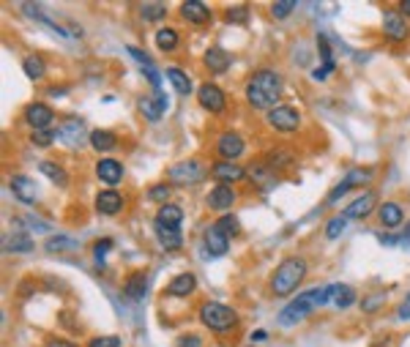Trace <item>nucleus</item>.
I'll return each mask as SVG.
<instances>
[{"label":"nucleus","mask_w":410,"mask_h":347,"mask_svg":"<svg viewBox=\"0 0 410 347\" xmlns=\"http://www.w3.org/2000/svg\"><path fill=\"white\" fill-rule=\"evenodd\" d=\"M284 93V80L276 69H257L249 74L246 85H244V96H246V104L257 112H271L279 107V99Z\"/></svg>","instance_id":"1"},{"label":"nucleus","mask_w":410,"mask_h":347,"mask_svg":"<svg viewBox=\"0 0 410 347\" xmlns=\"http://www.w3.org/2000/svg\"><path fill=\"white\" fill-rule=\"evenodd\" d=\"M377 208H380V197H377V192L375 189H364L348 208H345V219H366L369 214H377Z\"/></svg>","instance_id":"13"},{"label":"nucleus","mask_w":410,"mask_h":347,"mask_svg":"<svg viewBox=\"0 0 410 347\" xmlns=\"http://www.w3.org/2000/svg\"><path fill=\"white\" fill-rule=\"evenodd\" d=\"M377 219H380L383 227L394 230V227H400V224L405 221V208H402L400 203H394V200H386V203H380V208H377Z\"/></svg>","instance_id":"30"},{"label":"nucleus","mask_w":410,"mask_h":347,"mask_svg":"<svg viewBox=\"0 0 410 347\" xmlns=\"http://www.w3.org/2000/svg\"><path fill=\"white\" fill-rule=\"evenodd\" d=\"M176 347H203V337H197V334H186V337H178Z\"/></svg>","instance_id":"52"},{"label":"nucleus","mask_w":410,"mask_h":347,"mask_svg":"<svg viewBox=\"0 0 410 347\" xmlns=\"http://www.w3.org/2000/svg\"><path fill=\"white\" fill-rule=\"evenodd\" d=\"M211 178L214 180H219V183H238V180H244L246 178V167H241V164H235V162H214L211 164Z\"/></svg>","instance_id":"23"},{"label":"nucleus","mask_w":410,"mask_h":347,"mask_svg":"<svg viewBox=\"0 0 410 347\" xmlns=\"http://www.w3.org/2000/svg\"><path fill=\"white\" fill-rule=\"evenodd\" d=\"M235 203H238V192L235 186H228V183H216L205 197V205L211 211H230Z\"/></svg>","instance_id":"18"},{"label":"nucleus","mask_w":410,"mask_h":347,"mask_svg":"<svg viewBox=\"0 0 410 347\" xmlns=\"http://www.w3.org/2000/svg\"><path fill=\"white\" fill-rule=\"evenodd\" d=\"M22 121L25 126H31V131H44L55 129V110L44 104V101H31L25 110H22Z\"/></svg>","instance_id":"8"},{"label":"nucleus","mask_w":410,"mask_h":347,"mask_svg":"<svg viewBox=\"0 0 410 347\" xmlns=\"http://www.w3.org/2000/svg\"><path fill=\"white\" fill-rule=\"evenodd\" d=\"M359 304H361V312H364V314H375L377 309H383L386 296H383V293H369V296H364Z\"/></svg>","instance_id":"42"},{"label":"nucleus","mask_w":410,"mask_h":347,"mask_svg":"<svg viewBox=\"0 0 410 347\" xmlns=\"http://www.w3.org/2000/svg\"><path fill=\"white\" fill-rule=\"evenodd\" d=\"M197 104L211 115H222L228 110V93L214 83H203L197 87Z\"/></svg>","instance_id":"9"},{"label":"nucleus","mask_w":410,"mask_h":347,"mask_svg":"<svg viewBox=\"0 0 410 347\" xmlns=\"http://www.w3.org/2000/svg\"><path fill=\"white\" fill-rule=\"evenodd\" d=\"M153 232H156V241L162 244L164 252H178L183 246V232L176 230V227H164V224L153 221Z\"/></svg>","instance_id":"29"},{"label":"nucleus","mask_w":410,"mask_h":347,"mask_svg":"<svg viewBox=\"0 0 410 347\" xmlns=\"http://www.w3.org/2000/svg\"><path fill=\"white\" fill-rule=\"evenodd\" d=\"M197 290V276L194 273H178L176 279H170V285L164 287L167 298H189Z\"/></svg>","instance_id":"26"},{"label":"nucleus","mask_w":410,"mask_h":347,"mask_svg":"<svg viewBox=\"0 0 410 347\" xmlns=\"http://www.w3.org/2000/svg\"><path fill=\"white\" fill-rule=\"evenodd\" d=\"M19 11H22V14H28L31 19H36V22H42V25H44L46 14L42 11V3H19Z\"/></svg>","instance_id":"48"},{"label":"nucleus","mask_w":410,"mask_h":347,"mask_svg":"<svg viewBox=\"0 0 410 347\" xmlns=\"http://www.w3.org/2000/svg\"><path fill=\"white\" fill-rule=\"evenodd\" d=\"M372 178H375V170H369V167H366V170H350V173L345 175V178L331 189V194L325 197V205H334V203H336L339 197H345L350 189H361Z\"/></svg>","instance_id":"11"},{"label":"nucleus","mask_w":410,"mask_h":347,"mask_svg":"<svg viewBox=\"0 0 410 347\" xmlns=\"http://www.w3.org/2000/svg\"><path fill=\"white\" fill-rule=\"evenodd\" d=\"M8 189H11V194H14L19 203H25V205H36V203H39V186H36L33 178H28V175H11V178H8Z\"/></svg>","instance_id":"16"},{"label":"nucleus","mask_w":410,"mask_h":347,"mask_svg":"<svg viewBox=\"0 0 410 347\" xmlns=\"http://www.w3.org/2000/svg\"><path fill=\"white\" fill-rule=\"evenodd\" d=\"M88 142H91V148L96 153H110V151L118 148V134L110 129H93Z\"/></svg>","instance_id":"31"},{"label":"nucleus","mask_w":410,"mask_h":347,"mask_svg":"<svg viewBox=\"0 0 410 347\" xmlns=\"http://www.w3.org/2000/svg\"><path fill=\"white\" fill-rule=\"evenodd\" d=\"M156 224H164V227H176V230H181V221H183V208L181 205H176V203H167V205H162L159 211H156V219H153Z\"/></svg>","instance_id":"33"},{"label":"nucleus","mask_w":410,"mask_h":347,"mask_svg":"<svg viewBox=\"0 0 410 347\" xmlns=\"http://www.w3.org/2000/svg\"><path fill=\"white\" fill-rule=\"evenodd\" d=\"M145 293H148V273L145 271H132L126 276V282H123V298L129 304H139L145 298Z\"/></svg>","instance_id":"21"},{"label":"nucleus","mask_w":410,"mask_h":347,"mask_svg":"<svg viewBox=\"0 0 410 347\" xmlns=\"http://www.w3.org/2000/svg\"><path fill=\"white\" fill-rule=\"evenodd\" d=\"M58 139V129H44V131H31V142L39 148H49Z\"/></svg>","instance_id":"45"},{"label":"nucleus","mask_w":410,"mask_h":347,"mask_svg":"<svg viewBox=\"0 0 410 347\" xmlns=\"http://www.w3.org/2000/svg\"><path fill=\"white\" fill-rule=\"evenodd\" d=\"M129 55L137 60V66H139V71L148 77V83H151V87L153 90H162V74H159V69L153 66V60L142 52V49H137V46H129Z\"/></svg>","instance_id":"27"},{"label":"nucleus","mask_w":410,"mask_h":347,"mask_svg":"<svg viewBox=\"0 0 410 347\" xmlns=\"http://www.w3.org/2000/svg\"><path fill=\"white\" fill-rule=\"evenodd\" d=\"M208 173H211V170H205L203 162H197V159H186V162H178V164H173V167L167 170V180L176 183V186H194V183L205 180V175Z\"/></svg>","instance_id":"5"},{"label":"nucleus","mask_w":410,"mask_h":347,"mask_svg":"<svg viewBox=\"0 0 410 347\" xmlns=\"http://www.w3.org/2000/svg\"><path fill=\"white\" fill-rule=\"evenodd\" d=\"M153 42H156V46H159L164 55H170V52H176V49L181 46V33H178L176 28H159V31L153 33Z\"/></svg>","instance_id":"32"},{"label":"nucleus","mask_w":410,"mask_h":347,"mask_svg":"<svg viewBox=\"0 0 410 347\" xmlns=\"http://www.w3.org/2000/svg\"><path fill=\"white\" fill-rule=\"evenodd\" d=\"M397 317L400 320H410V293L405 296V301L400 304V309H397Z\"/></svg>","instance_id":"54"},{"label":"nucleus","mask_w":410,"mask_h":347,"mask_svg":"<svg viewBox=\"0 0 410 347\" xmlns=\"http://www.w3.org/2000/svg\"><path fill=\"white\" fill-rule=\"evenodd\" d=\"M203 63H205V69L211 74H225L232 66V55L228 49H222V46H208L205 55H203Z\"/></svg>","instance_id":"25"},{"label":"nucleus","mask_w":410,"mask_h":347,"mask_svg":"<svg viewBox=\"0 0 410 347\" xmlns=\"http://www.w3.org/2000/svg\"><path fill=\"white\" fill-rule=\"evenodd\" d=\"M33 249H36V244H33V238L28 232H11V235L3 238V252L6 255H31Z\"/></svg>","instance_id":"28"},{"label":"nucleus","mask_w":410,"mask_h":347,"mask_svg":"<svg viewBox=\"0 0 410 347\" xmlns=\"http://www.w3.org/2000/svg\"><path fill=\"white\" fill-rule=\"evenodd\" d=\"M318 49H320L323 63H325V71H334L336 63H334V58H331V46H328V42H325V36H318Z\"/></svg>","instance_id":"50"},{"label":"nucleus","mask_w":410,"mask_h":347,"mask_svg":"<svg viewBox=\"0 0 410 347\" xmlns=\"http://www.w3.org/2000/svg\"><path fill=\"white\" fill-rule=\"evenodd\" d=\"M197 320L211 331V334H232L238 325H241V314L228 304H219V301H203L197 309Z\"/></svg>","instance_id":"3"},{"label":"nucleus","mask_w":410,"mask_h":347,"mask_svg":"<svg viewBox=\"0 0 410 347\" xmlns=\"http://www.w3.org/2000/svg\"><path fill=\"white\" fill-rule=\"evenodd\" d=\"M252 339H255V342H263V339H266V331H255Z\"/></svg>","instance_id":"57"},{"label":"nucleus","mask_w":410,"mask_h":347,"mask_svg":"<svg viewBox=\"0 0 410 347\" xmlns=\"http://www.w3.org/2000/svg\"><path fill=\"white\" fill-rule=\"evenodd\" d=\"M137 107H139V112H142L148 121H159V118L167 112L170 99H167V93H164V90H153L151 96H139Z\"/></svg>","instance_id":"15"},{"label":"nucleus","mask_w":410,"mask_h":347,"mask_svg":"<svg viewBox=\"0 0 410 347\" xmlns=\"http://www.w3.org/2000/svg\"><path fill=\"white\" fill-rule=\"evenodd\" d=\"M181 19L183 22H189V25H194V28H203V25H208L211 22V17H214V11H211V6L208 3H203V0H186L181 3Z\"/></svg>","instance_id":"17"},{"label":"nucleus","mask_w":410,"mask_h":347,"mask_svg":"<svg viewBox=\"0 0 410 347\" xmlns=\"http://www.w3.org/2000/svg\"><path fill=\"white\" fill-rule=\"evenodd\" d=\"M266 124L279 134H293L301 129V112L290 104H279L276 110L266 112Z\"/></svg>","instance_id":"6"},{"label":"nucleus","mask_w":410,"mask_h":347,"mask_svg":"<svg viewBox=\"0 0 410 347\" xmlns=\"http://www.w3.org/2000/svg\"><path fill=\"white\" fill-rule=\"evenodd\" d=\"M307 271H309V265H307L304 257H298V255L284 257V260L273 268L271 279H268L271 293L276 296V298H287V296H293V293L298 290V285L307 279Z\"/></svg>","instance_id":"2"},{"label":"nucleus","mask_w":410,"mask_h":347,"mask_svg":"<svg viewBox=\"0 0 410 347\" xmlns=\"http://www.w3.org/2000/svg\"><path fill=\"white\" fill-rule=\"evenodd\" d=\"M170 194H173L170 183H153V186L148 189V200H151V203H159V208L170 203Z\"/></svg>","instance_id":"40"},{"label":"nucleus","mask_w":410,"mask_h":347,"mask_svg":"<svg viewBox=\"0 0 410 347\" xmlns=\"http://www.w3.org/2000/svg\"><path fill=\"white\" fill-rule=\"evenodd\" d=\"M214 151H216V156H219L222 162H235V159H241V156L246 153V139H244L238 131L228 129L216 137Z\"/></svg>","instance_id":"7"},{"label":"nucleus","mask_w":410,"mask_h":347,"mask_svg":"<svg viewBox=\"0 0 410 347\" xmlns=\"http://www.w3.org/2000/svg\"><path fill=\"white\" fill-rule=\"evenodd\" d=\"M112 249V238H101V241H96L91 249L93 255V262H96V268H104V262H107V252Z\"/></svg>","instance_id":"41"},{"label":"nucleus","mask_w":410,"mask_h":347,"mask_svg":"<svg viewBox=\"0 0 410 347\" xmlns=\"http://www.w3.org/2000/svg\"><path fill=\"white\" fill-rule=\"evenodd\" d=\"M320 306H325V287H312V290L296 296V301H290L279 312V325L282 328H293V325H298L304 317H309Z\"/></svg>","instance_id":"4"},{"label":"nucleus","mask_w":410,"mask_h":347,"mask_svg":"<svg viewBox=\"0 0 410 347\" xmlns=\"http://www.w3.org/2000/svg\"><path fill=\"white\" fill-rule=\"evenodd\" d=\"M58 139L69 148V151H77V148H83V142L85 139H91V134L85 131V124L80 121V118H63L60 121V126H58Z\"/></svg>","instance_id":"10"},{"label":"nucleus","mask_w":410,"mask_h":347,"mask_svg":"<svg viewBox=\"0 0 410 347\" xmlns=\"http://www.w3.org/2000/svg\"><path fill=\"white\" fill-rule=\"evenodd\" d=\"M203 246H205V252H208L211 257H225L230 249V238L216 227V224H208V230H205V235H203Z\"/></svg>","instance_id":"20"},{"label":"nucleus","mask_w":410,"mask_h":347,"mask_svg":"<svg viewBox=\"0 0 410 347\" xmlns=\"http://www.w3.org/2000/svg\"><path fill=\"white\" fill-rule=\"evenodd\" d=\"M88 347H123V339L115 334H104V337H93Z\"/></svg>","instance_id":"49"},{"label":"nucleus","mask_w":410,"mask_h":347,"mask_svg":"<svg viewBox=\"0 0 410 347\" xmlns=\"http://www.w3.org/2000/svg\"><path fill=\"white\" fill-rule=\"evenodd\" d=\"M225 22H228V25H246V22H249V11H246V6L228 8V11H225Z\"/></svg>","instance_id":"44"},{"label":"nucleus","mask_w":410,"mask_h":347,"mask_svg":"<svg viewBox=\"0 0 410 347\" xmlns=\"http://www.w3.org/2000/svg\"><path fill=\"white\" fill-rule=\"evenodd\" d=\"M400 244H408V246H410V221L405 224V232L400 235Z\"/></svg>","instance_id":"56"},{"label":"nucleus","mask_w":410,"mask_h":347,"mask_svg":"<svg viewBox=\"0 0 410 347\" xmlns=\"http://www.w3.org/2000/svg\"><path fill=\"white\" fill-rule=\"evenodd\" d=\"M137 14H139L142 22H162V19L167 17V6H164V3L148 0V3H139V6H137Z\"/></svg>","instance_id":"36"},{"label":"nucleus","mask_w":410,"mask_h":347,"mask_svg":"<svg viewBox=\"0 0 410 347\" xmlns=\"http://www.w3.org/2000/svg\"><path fill=\"white\" fill-rule=\"evenodd\" d=\"M167 80L173 83L176 93H181V96H189V93L194 90V85H191V77H189L186 71H181V69H176V66H170V69H167Z\"/></svg>","instance_id":"39"},{"label":"nucleus","mask_w":410,"mask_h":347,"mask_svg":"<svg viewBox=\"0 0 410 347\" xmlns=\"http://www.w3.org/2000/svg\"><path fill=\"white\" fill-rule=\"evenodd\" d=\"M293 11H296V0H279V3H273L271 6L273 19H287Z\"/></svg>","instance_id":"46"},{"label":"nucleus","mask_w":410,"mask_h":347,"mask_svg":"<svg viewBox=\"0 0 410 347\" xmlns=\"http://www.w3.org/2000/svg\"><path fill=\"white\" fill-rule=\"evenodd\" d=\"M345 227H348V219L345 217L328 219V224H325V238H328V241H336V238L345 232Z\"/></svg>","instance_id":"43"},{"label":"nucleus","mask_w":410,"mask_h":347,"mask_svg":"<svg viewBox=\"0 0 410 347\" xmlns=\"http://www.w3.org/2000/svg\"><path fill=\"white\" fill-rule=\"evenodd\" d=\"M214 224H216L228 238H235V235H238V219L232 217V214H225L222 219H216Z\"/></svg>","instance_id":"47"},{"label":"nucleus","mask_w":410,"mask_h":347,"mask_svg":"<svg viewBox=\"0 0 410 347\" xmlns=\"http://www.w3.org/2000/svg\"><path fill=\"white\" fill-rule=\"evenodd\" d=\"M383 33H386L388 42H394V44L408 42V36H410L408 19H405L400 11L386 8V11H383Z\"/></svg>","instance_id":"14"},{"label":"nucleus","mask_w":410,"mask_h":347,"mask_svg":"<svg viewBox=\"0 0 410 347\" xmlns=\"http://www.w3.org/2000/svg\"><path fill=\"white\" fill-rule=\"evenodd\" d=\"M93 208L101 217H118V214L126 211V197L121 192H115V189H101L96 194V200H93Z\"/></svg>","instance_id":"12"},{"label":"nucleus","mask_w":410,"mask_h":347,"mask_svg":"<svg viewBox=\"0 0 410 347\" xmlns=\"http://www.w3.org/2000/svg\"><path fill=\"white\" fill-rule=\"evenodd\" d=\"M246 178L255 183L257 192H271L273 186H276V173H273L263 159H257V162H252V164L246 167Z\"/></svg>","instance_id":"19"},{"label":"nucleus","mask_w":410,"mask_h":347,"mask_svg":"<svg viewBox=\"0 0 410 347\" xmlns=\"http://www.w3.org/2000/svg\"><path fill=\"white\" fill-rule=\"evenodd\" d=\"M400 14L408 19V17H410V0H402V3H400Z\"/></svg>","instance_id":"55"},{"label":"nucleus","mask_w":410,"mask_h":347,"mask_svg":"<svg viewBox=\"0 0 410 347\" xmlns=\"http://www.w3.org/2000/svg\"><path fill=\"white\" fill-rule=\"evenodd\" d=\"M93 170H96V178H99L101 183H107V186L121 183L123 175H126V167H123L118 159H99Z\"/></svg>","instance_id":"24"},{"label":"nucleus","mask_w":410,"mask_h":347,"mask_svg":"<svg viewBox=\"0 0 410 347\" xmlns=\"http://www.w3.org/2000/svg\"><path fill=\"white\" fill-rule=\"evenodd\" d=\"M14 227H28V230H46L44 221H36L33 217H17V219H14Z\"/></svg>","instance_id":"51"},{"label":"nucleus","mask_w":410,"mask_h":347,"mask_svg":"<svg viewBox=\"0 0 410 347\" xmlns=\"http://www.w3.org/2000/svg\"><path fill=\"white\" fill-rule=\"evenodd\" d=\"M39 170H42V173H44L52 183H55V186H60V189H66V186H69V175H66V170H63V164H60V162H49V159H46V162L39 164Z\"/></svg>","instance_id":"38"},{"label":"nucleus","mask_w":410,"mask_h":347,"mask_svg":"<svg viewBox=\"0 0 410 347\" xmlns=\"http://www.w3.org/2000/svg\"><path fill=\"white\" fill-rule=\"evenodd\" d=\"M359 301L356 290L350 285H325V306H336V309H348Z\"/></svg>","instance_id":"22"},{"label":"nucleus","mask_w":410,"mask_h":347,"mask_svg":"<svg viewBox=\"0 0 410 347\" xmlns=\"http://www.w3.org/2000/svg\"><path fill=\"white\" fill-rule=\"evenodd\" d=\"M249 347H257V345H249Z\"/></svg>","instance_id":"58"},{"label":"nucleus","mask_w":410,"mask_h":347,"mask_svg":"<svg viewBox=\"0 0 410 347\" xmlns=\"http://www.w3.org/2000/svg\"><path fill=\"white\" fill-rule=\"evenodd\" d=\"M46 347H80L77 342H71V339H60V337H49L46 339Z\"/></svg>","instance_id":"53"},{"label":"nucleus","mask_w":410,"mask_h":347,"mask_svg":"<svg viewBox=\"0 0 410 347\" xmlns=\"http://www.w3.org/2000/svg\"><path fill=\"white\" fill-rule=\"evenodd\" d=\"M44 249L49 252V255L77 252V249H80V241H74V238H69V235H52V238H46Z\"/></svg>","instance_id":"37"},{"label":"nucleus","mask_w":410,"mask_h":347,"mask_svg":"<svg viewBox=\"0 0 410 347\" xmlns=\"http://www.w3.org/2000/svg\"><path fill=\"white\" fill-rule=\"evenodd\" d=\"M263 162L271 167L273 173H284V170L293 164V153H290L287 148H273L271 153L263 156Z\"/></svg>","instance_id":"35"},{"label":"nucleus","mask_w":410,"mask_h":347,"mask_svg":"<svg viewBox=\"0 0 410 347\" xmlns=\"http://www.w3.org/2000/svg\"><path fill=\"white\" fill-rule=\"evenodd\" d=\"M22 71H25L28 80L39 83V80L46 77V63L42 60V55H25V58H22Z\"/></svg>","instance_id":"34"}]
</instances>
